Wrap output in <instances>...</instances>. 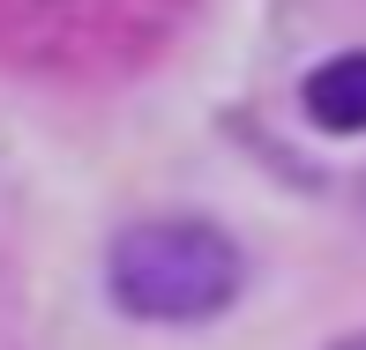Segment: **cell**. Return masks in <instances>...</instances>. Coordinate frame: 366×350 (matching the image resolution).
I'll list each match as a JSON object with an SVG mask.
<instances>
[{
	"instance_id": "6da1fadb",
	"label": "cell",
	"mask_w": 366,
	"mask_h": 350,
	"mask_svg": "<svg viewBox=\"0 0 366 350\" xmlns=\"http://www.w3.org/2000/svg\"><path fill=\"white\" fill-rule=\"evenodd\" d=\"M105 283H112V306L135 321L194 328V321H217L239 298L247 261L232 246V231L202 224V216H149V224L120 231Z\"/></svg>"
},
{
	"instance_id": "7a4b0ae2",
	"label": "cell",
	"mask_w": 366,
	"mask_h": 350,
	"mask_svg": "<svg viewBox=\"0 0 366 350\" xmlns=\"http://www.w3.org/2000/svg\"><path fill=\"white\" fill-rule=\"evenodd\" d=\"M179 15L187 0H0V53L38 75H120Z\"/></svg>"
},
{
	"instance_id": "3957f363",
	"label": "cell",
	"mask_w": 366,
	"mask_h": 350,
	"mask_svg": "<svg viewBox=\"0 0 366 350\" xmlns=\"http://www.w3.org/2000/svg\"><path fill=\"white\" fill-rule=\"evenodd\" d=\"M299 105L322 135H366V53H337L299 82Z\"/></svg>"
},
{
	"instance_id": "277c9868",
	"label": "cell",
	"mask_w": 366,
	"mask_h": 350,
	"mask_svg": "<svg viewBox=\"0 0 366 350\" xmlns=\"http://www.w3.org/2000/svg\"><path fill=\"white\" fill-rule=\"evenodd\" d=\"M337 350H366V336H352V343H337Z\"/></svg>"
}]
</instances>
